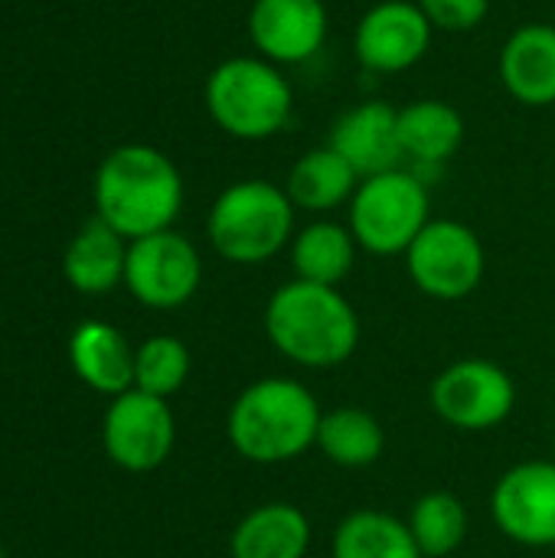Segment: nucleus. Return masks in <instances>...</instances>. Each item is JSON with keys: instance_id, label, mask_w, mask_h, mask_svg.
I'll return each mask as SVG.
<instances>
[{"instance_id": "423d86ee", "label": "nucleus", "mask_w": 555, "mask_h": 558, "mask_svg": "<svg viewBox=\"0 0 555 558\" xmlns=\"http://www.w3.org/2000/svg\"><path fill=\"white\" fill-rule=\"evenodd\" d=\"M429 190L409 170H389L360 180L350 199V232L370 255H406L419 232L432 222Z\"/></svg>"}, {"instance_id": "a211bd4d", "label": "nucleus", "mask_w": 555, "mask_h": 558, "mask_svg": "<svg viewBox=\"0 0 555 558\" xmlns=\"http://www.w3.org/2000/svg\"><path fill=\"white\" fill-rule=\"evenodd\" d=\"M311 523L294 504H262L249 510L229 536L232 558H304Z\"/></svg>"}, {"instance_id": "5701e85b", "label": "nucleus", "mask_w": 555, "mask_h": 558, "mask_svg": "<svg viewBox=\"0 0 555 558\" xmlns=\"http://www.w3.org/2000/svg\"><path fill=\"white\" fill-rule=\"evenodd\" d=\"M317 448L330 464L360 471L383 458L386 432H383L379 418L370 415L366 409L343 405V409L324 412L321 428H317Z\"/></svg>"}, {"instance_id": "ddd939ff", "label": "nucleus", "mask_w": 555, "mask_h": 558, "mask_svg": "<svg viewBox=\"0 0 555 558\" xmlns=\"http://www.w3.org/2000/svg\"><path fill=\"white\" fill-rule=\"evenodd\" d=\"M330 29L324 0H252L249 39L275 65H301L321 52Z\"/></svg>"}, {"instance_id": "2eb2a0df", "label": "nucleus", "mask_w": 555, "mask_h": 558, "mask_svg": "<svg viewBox=\"0 0 555 558\" xmlns=\"http://www.w3.org/2000/svg\"><path fill=\"white\" fill-rule=\"evenodd\" d=\"M500 82L527 108L555 105V26L527 23L500 49Z\"/></svg>"}, {"instance_id": "1a4fd4ad", "label": "nucleus", "mask_w": 555, "mask_h": 558, "mask_svg": "<svg viewBox=\"0 0 555 558\" xmlns=\"http://www.w3.org/2000/svg\"><path fill=\"white\" fill-rule=\"evenodd\" d=\"M203 281V262L196 245L173 232H154L144 239H134L128 245V265H124V288L154 311H173L183 307Z\"/></svg>"}, {"instance_id": "aec40b11", "label": "nucleus", "mask_w": 555, "mask_h": 558, "mask_svg": "<svg viewBox=\"0 0 555 558\" xmlns=\"http://www.w3.org/2000/svg\"><path fill=\"white\" fill-rule=\"evenodd\" d=\"M461 141H464V118L448 101L425 98L399 111L402 154L422 167H438L451 160Z\"/></svg>"}, {"instance_id": "4be33fe9", "label": "nucleus", "mask_w": 555, "mask_h": 558, "mask_svg": "<svg viewBox=\"0 0 555 558\" xmlns=\"http://www.w3.org/2000/svg\"><path fill=\"white\" fill-rule=\"evenodd\" d=\"M330 558H425L409 523L383 510L347 513L330 539Z\"/></svg>"}, {"instance_id": "f8f14e48", "label": "nucleus", "mask_w": 555, "mask_h": 558, "mask_svg": "<svg viewBox=\"0 0 555 558\" xmlns=\"http://www.w3.org/2000/svg\"><path fill=\"white\" fill-rule=\"evenodd\" d=\"M435 26L412 0H383L370 7L353 33V52L370 72H406L432 46Z\"/></svg>"}, {"instance_id": "20e7f679", "label": "nucleus", "mask_w": 555, "mask_h": 558, "mask_svg": "<svg viewBox=\"0 0 555 558\" xmlns=\"http://www.w3.org/2000/svg\"><path fill=\"white\" fill-rule=\"evenodd\" d=\"M213 248L232 265H262L294 239V203L285 186L239 180L226 186L206 219Z\"/></svg>"}, {"instance_id": "a878e982", "label": "nucleus", "mask_w": 555, "mask_h": 558, "mask_svg": "<svg viewBox=\"0 0 555 558\" xmlns=\"http://www.w3.org/2000/svg\"><path fill=\"white\" fill-rule=\"evenodd\" d=\"M415 3L422 7V13L435 29H448V33H468L481 26L491 10V0H415Z\"/></svg>"}, {"instance_id": "412c9836", "label": "nucleus", "mask_w": 555, "mask_h": 558, "mask_svg": "<svg viewBox=\"0 0 555 558\" xmlns=\"http://www.w3.org/2000/svg\"><path fill=\"white\" fill-rule=\"evenodd\" d=\"M357 248L360 245H357L350 226L317 219V222L304 226L301 232H294V239H291V265H294L301 281L337 288L353 271Z\"/></svg>"}, {"instance_id": "0eeeda50", "label": "nucleus", "mask_w": 555, "mask_h": 558, "mask_svg": "<svg viewBox=\"0 0 555 558\" xmlns=\"http://www.w3.org/2000/svg\"><path fill=\"white\" fill-rule=\"evenodd\" d=\"M412 284L432 301H461L478 291L487 255L478 232L458 219H432L406 252Z\"/></svg>"}, {"instance_id": "f257e3e1", "label": "nucleus", "mask_w": 555, "mask_h": 558, "mask_svg": "<svg viewBox=\"0 0 555 558\" xmlns=\"http://www.w3.org/2000/svg\"><path fill=\"white\" fill-rule=\"evenodd\" d=\"M95 216L128 242L164 232L183 206L177 163L150 144L114 147L95 173Z\"/></svg>"}, {"instance_id": "9d476101", "label": "nucleus", "mask_w": 555, "mask_h": 558, "mask_svg": "<svg viewBox=\"0 0 555 558\" xmlns=\"http://www.w3.org/2000/svg\"><path fill=\"white\" fill-rule=\"evenodd\" d=\"M105 454L131 474L157 471L177 441V422L167 399L147 396L141 389H128L111 399L101 422Z\"/></svg>"}, {"instance_id": "393cba45", "label": "nucleus", "mask_w": 555, "mask_h": 558, "mask_svg": "<svg viewBox=\"0 0 555 558\" xmlns=\"http://www.w3.org/2000/svg\"><path fill=\"white\" fill-rule=\"evenodd\" d=\"M190 376V350L177 337H150L134 350V389L170 399Z\"/></svg>"}, {"instance_id": "f03ea898", "label": "nucleus", "mask_w": 555, "mask_h": 558, "mask_svg": "<svg viewBox=\"0 0 555 558\" xmlns=\"http://www.w3.org/2000/svg\"><path fill=\"white\" fill-rule=\"evenodd\" d=\"M265 333L285 360L304 369H334L357 353L360 317L337 288L294 278L268 298Z\"/></svg>"}, {"instance_id": "6e6552de", "label": "nucleus", "mask_w": 555, "mask_h": 558, "mask_svg": "<svg viewBox=\"0 0 555 558\" xmlns=\"http://www.w3.org/2000/svg\"><path fill=\"white\" fill-rule=\"evenodd\" d=\"M517 405L514 376L491 360H458L432 383L435 415L458 432H491Z\"/></svg>"}, {"instance_id": "9b49d317", "label": "nucleus", "mask_w": 555, "mask_h": 558, "mask_svg": "<svg viewBox=\"0 0 555 558\" xmlns=\"http://www.w3.org/2000/svg\"><path fill=\"white\" fill-rule=\"evenodd\" d=\"M491 517L517 546H555V461H523L510 468L494 484Z\"/></svg>"}, {"instance_id": "dca6fc26", "label": "nucleus", "mask_w": 555, "mask_h": 558, "mask_svg": "<svg viewBox=\"0 0 555 558\" xmlns=\"http://www.w3.org/2000/svg\"><path fill=\"white\" fill-rule=\"evenodd\" d=\"M69 363L75 376L101 396L114 399L134 389V350L124 333L105 320H82L72 330Z\"/></svg>"}, {"instance_id": "4468645a", "label": "nucleus", "mask_w": 555, "mask_h": 558, "mask_svg": "<svg viewBox=\"0 0 555 558\" xmlns=\"http://www.w3.org/2000/svg\"><path fill=\"white\" fill-rule=\"evenodd\" d=\"M327 144L357 170L360 180L399 170L406 160L399 144V111L386 101H363L343 111L334 121Z\"/></svg>"}, {"instance_id": "7ed1b4c3", "label": "nucleus", "mask_w": 555, "mask_h": 558, "mask_svg": "<svg viewBox=\"0 0 555 558\" xmlns=\"http://www.w3.org/2000/svg\"><path fill=\"white\" fill-rule=\"evenodd\" d=\"M321 418L324 412L304 383L268 376L239 392L226 418V435L239 458L272 468L317 448Z\"/></svg>"}, {"instance_id": "bb28decb", "label": "nucleus", "mask_w": 555, "mask_h": 558, "mask_svg": "<svg viewBox=\"0 0 555 558\" xmlns=\"http://www.w3.org/2000/svg\"><path fill=\"white\" fill-rule=\"evenodd\" d=\"M0 558H3V546H0Z\"/></svg>"}, {"instance_id": "b1692460", "label": "nucleus", "mask_w": 555, "mask_h": 558, "mask_svg": "<svg viewBox=\"0 0 555 558\" xmlns=\"http://www.w3.org/2000/svg\"><path fill=\"white\" fill-rule=\"evenodd\" d=\"M406 523L425 558L451 556L468 539V507L448 490H432L419 497Z\"/></svg>"}, {"instance_id": "6ab92c4d", "label": "nucleus", "mask_w": 555, "mask_h": 558, "mask_svg": "<svg viewBox=\"0 0 555 558\" xmlns=\"http://www.w3.org/2000/svg\"><path fill=\"white\" fill-rule=\"evenodd\" d=\"M357 186H360L357 170L327 144V147H314L298 157V163L288 173L285 193L291 196L294 209L334 213L353 199Z\"/></svg>"}, {"instance_id": "39448f33", "label": "nucleus", "mask_w": 555, "mask_h": 558, "mask_svg": "<svg viewBox=\"0 0 555 558\" xmlns=\"http://www.w3.org/2000/svg\"><path fill=\"white\" fill-rule=\"evenodd\" d=\"M291 105V82L262 56L226 59L206 78V111L236 141L275 137L288 124Z\"/></svg>"}, {"instance_id": "f3484780", "label": "nucleus", "mask_w": 555, "mask_h": 558, "mask_svg": "<svg viewBox=\"0 0 555 558\" xmlns=\"http://www.w3.org/2000/svg\"><path fill=\"white\" fill-rule=\"evenodd\" d=\"M128 239L114 232L108 222L92 216L65 248L62 275L82 294H108L124 284L128 265Z\"/></svg>"}]
</instances>
